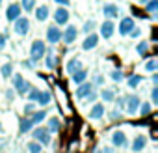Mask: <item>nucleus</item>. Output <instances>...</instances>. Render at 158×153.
Wrapping results in <instances>:
<instances>
[{
  "mask_svg": "<svg viewBox=\"0 0 158 153\" xmlns=\"http://www.w3.org/2000/svg\"><path fill=\"white\" fill-rule=\"evenodd\" d=\"M11 82H13V88L17 92V95H26V92L30 90V82L23 79V75L19 73H11Z\"/></svg>",
  "mask_w": 158,
  "mask_h": 153,
  "instance_id": "nucleus-1",
  "label": "nucleus"
},
{
  "mask_svg": "<svg viewBox=\"0 0 158 153\" xmlns=\"http://www.w3.org/2000/svg\"><path fill=\"white\" fill-rule=\"evenodd\" d=\"M45 52H47V45H45V41L35 39V41L32 43V47H30V58L37 62V60H41V58L45 56Z\"/></svg>",
  "mask_w": 158,
  "mask_h": 153,
  "instance_id": "nucleus-2",
  "label": "nucleus"
},
{
  "mask_svg": "<svg viewBox=\"0 0 158 153\" xmlns=\"http://www.w3.org/2000/svg\"><path fill=\"white\" fill-rule=\"evenodd\" d=\"M15 26H13V30H15V34L17 36H26L28 34V30H30V19H26V17H17L15 21Z\"/></svg>",
  "mask_w": 158,
  "mask_h": 153,
  "instance_id": "nucleus-3",
  "label": "nucleus"
},
{
  "mask_svg": "<svg viewBox=\"0 0 158 153\" xmlns=\"http://www.w3.org/2000/svg\"><path fill=\"white\" fill-rule=\"evenodd\" d=\"M34 129V127H32ZM34 140H37L41 146H48L50 144V131L47 127H37L34 129Z\"/></svg>",
  "mask_w": 158,
  "mask_h": 153,
  "instance_id": "nucleus-4",
  "label": "nucleus"
},
{
  "mask_svg": "<svg viewBox=\"0 0 158 153\" xmlns=\"http://www.w3.org/2000/svg\"><path fill=\"white\" fill-rule=\"evenodd\" d=\"M139 97L138 95H127L125 97V110L130 114V116H134L136 112H138V108H139Z\"/></svg>",
  "mask_w": 158,
  "mask_h": 153,
  "instance_id": "nucleus-5",
  "label": "nucleus"
},
{
  "mask_svg": "<svg viewBox=\"0 0 158 153\" xmlns=\"http://www.w3.org/2000/svg\"><path fill=\"white\" fill-rule=\"evenodd\" d=\"M69 10L65 8V6H61V8H58L56 11H54V21H56V24L58 26H61V24H67L69 23Z\"/></svg>",
  "mask_w": 158,
  "mask_h": 153,
  "instance_id": "nucleus-6",
  "label": "nucleus"
},
{
  "mask_svg": "<svg viewBox=\"0 0 158 153\" xmlns=\"http://www.w3.org/2000/svg\"><path fill=\"white\" fill-rule=\"evenodd\" d=\"M76 36H78V28L73 26V24H69V26L65 28V32H61V39H63L65 45H71V43L76 39Z\"/></svg>",
  "mask_w": 158,
  "mask_h": 153,
  "instance_id": "nucleus-7",
  "label": "nucleus"
},
{
  "mask_svg": "<svg viewBox=\"0 0 158 153\" xmlns=\"http://www.w3.org/2000/svg\"><path fill=\"white\" fill-rule=\"evenodd\" d=\"M47 39H48V43H58V41H61V30L58 28V24H50V26L47 28Z\"/></svg>",
  "mask_w": 158,
  "mask_h": 153,
  "instance_id": "nucleus-8",
  "label": "nucleus"
},
{
  "mask_svg": "<svg viewBox=\"0 0 158 153\" xmlns=\"http://www.w3.org/2000/svg\"><path fill=\"white\" fill-rule=\"evenodd\" d=\"M78 88H76V97L78 99H86V95L91 92V90H95V84H91V82H80V84H76Z\"/></svg>",
  "mask_w": 158,
  "mask_h": 153,
  "instance_id": "nucleus-9",
  "label": "nucleus"
},
{
  "mask_svg": "<svg viewBox=\"0 0 158 153\" xmlns=\"http://www.w3.org/2000/svg\"><path fill=\"white\" fill-rule=\"evenodd\" d=\"M97 45H99V36H97L95 32H89V34L86 36L84 43H82V49H84V50H93Z\"/></svg>",
  "mask_w": 158,
  "mask_h": 153,
  "instance_id": "nucleus-10",
  "label": "nucleus"
},
{
  "mask_svg": "<svg viewBox=\"0 0 158 153\" xmlns=\"http://www.w3.org/2000/svg\"><path fill=\"white\" fill-rule=\"evenodd\" d=\"M114 32H115V24H114V21L112 19H108V21H104L102 24H101V36L102 37H112L114 36Z\"/></svg>",
  "mask_w": 158,
  "mask_h": 153,
  "instance_id": "nucleus-11",
  "label": "nucleus"
},
{
  "mask_svg": "<svg viewBox=\"0 0 158 153\" xmlns=\"http://www.w3.org/2000/svg\"><path fill=\"white\" fill-rule=\"evenodd\" d=\"M110 140H112V144H114L115 147H125V146H127V134H125L123 131H114Z\"/></svg>",
  "mask_w": 158,
  "mask_h": 153,
  "instance_id": "nucleus-12",
  "label": "nucleus"
},
{
  "mask_svg": "<svg viewBox=\"0 0 158 153\" xmlns=\"http://www.w3.org/2000/svg\"><path fill=\"white\" fill-rule=\"evenodd\" d=\"M136 24H134V19L132 17H125L121 23H119V34L121 36H128V32L134 28Z\"/></svg>",
  "mask_w": 158,
  "mask_h": 153,
  "instance_id": "nucleus-13",
  "label": "nucleus"
},
{
  "mask_svg": "<svg viewBox=\"0 0 158 153\" xmlns=\"http://www.w3.org/2000/svg\"><path fill=\"white\" fill-rule=\"evenodd\" d=\"M21 11H23V8H21L19 4H11V6H8V10H6V19H8V21H15V19L21 15Z\"/></svg>",
  "mask_w": 158,
  "mask_h": 153,
  "instance_id": "nucleus-14",
  "label": "nucleus"
},
{
  "mask_svg": "<svg viewBox=\"0 0 158 153\" xmlns=\"http://www.w3.org/2000/svg\"><path fill=\"white\" fill-rule=\"evenodd\" d=\"M102 13H104L106 19H117V17H119V8H117L115 4H106V6L102 8Z\"/></svg>",
  "mask_w": 158,
  "mask_h": 153,
  "instance_id": "nucleus-15",
  "label": "nucleus"
},
{
  "mask_svg": "<svg viewBox=\"0 0 158 153\" xmlns=\"http://www.w3.org/2000/svg\"><path fill=\"white\" fill-rule=\"evenodd\" d=\"M104 105L102 103H97V105H93V108H91V112H89V118L91 120H101L102 116H104Z\"/></svg>",
  "mask_w": 158,
  "mask_h": 153,
  "instance_id": "nucleus-16",
  "label": "nucleus"
},
{
  "mask_svg": "<svg viewBox=\"0 0 158 153\" xmlns=\"http://www.w3.org/2000/svg\"><path fill=\"white\" fill-rule=\"evenodd\" d=\"M71 76H73V82L74 84H80V82H84L88 79V71L80 67V69H76L74 73H71Z\"/></svg>",
  "mask_w": 158,
  "mask_h": 153,
  "instance_id": "nucleus-17",
  "label": "nucleus"
},
{
  "mask_svg": "<svg viewBox=\"0 0 158 153\" xmlns=\"http://www.w3.org/2000/svg\"><path fill=\"white\" fill-rule=\"evenodd\" d=\"M45 54H47V52H45ZM45 65H47V69H54V67L58 65V60H56L52 49H48V54L45 56Z\"/></svg>",
  "mask_w": 158,
  "mask_h": 153,
  "instance_id": "nucleus-18",
  "label": "nucleus"
},
{
  "mask_svg": "<svg viewBox=\"0 0 158 153\" xmlns=\"http://www.w3.org/2000/svg\"><path fill=\"white\" fill-rule=\"evenodd\" d=\"M32 127H34V123H32V120H30V118H23V120L19 121V133H21V134L30 133V131H32Z\"/></svg>",
  "mask_w": 158,
  "mask_h": 153,
  "instance_id": "nucleus-19",
  "label": "nucleus"
},
{
  "mask_svg": "<svg viewBox=\"0 0 158 153\" xmlns=\"http://www.w3.org/2000/svg\"><path fill=\"white\" fill-rule=\"evenodd\" d=\"M82 67V62L80 60H78V58H71L69 62H67V65H65V71L71 75V73H74L76 69H80Z\"/></svg>",
  "mask_w": 158,
  "mask_h": 153,
  "instance_id": "nucleus-20",
  "label": "nucleus"
},
{
  "mask_svg": "<svg viewBox=\"0 0 158 153\" xmlns=\"http://www.w3.org/2000/svg\"><path fill=\"white\" fill-rule=\"evenodd\" d=\"M48 15H50L48 6H39V8L35 10V19H37V21H47Z\"/></svg>",
  "mask_w": 158,
  "mask_h": 153,
  "instance_id": "nucleus-21",
  "label": "nucleus"
},
{
  "mask_svg": "<svg viewBox=\"0 0 158 153\" xmlns=\"http://www.w3.org/2000/svg\"><path fill=\"white\" fill-rule=\"evenodd\" d=\"M45 118H47V110H34L32 116H30V120H32L34 125H39Z\"/></svg>",
  "mask_w": 158,
  "mask_h": 153,
  "instance_id": "nucleus-22",
  "label": "nucleus"
},
{
  "mask_svg": "<svg viewBox=\"0 0 158 153\" xmlns=\"http://www.w3.org/2000/svg\"><path fill=\"white\" fill-rule=\"evenodd\" d=\"M50 101H52V94L47 90V92H39V97H37V101H35V103H39L41 107H47Z\"/></svg>",
  "mask_w": 158,
  "mask_h": 153,
  "instance_id": "nucleus-23",
  "label": "nucleus"
},
{
  "mask_svg": "<svg viewBox=\"0 0 158 153\" xmlns=\"http://www.w3.org/2000/svg\"><path fill=\"white\" fill-rule=\"evenodd\" d=\"M145 144H147V138H145V136H136L134 142H132V151H141V149H145Z\"/></svg>",
  "mask_w": 158,
  "mask_h": 153,
  "instance_id": "nucleus-24",
  "label": "nucleus"
},
{
  "mask_svg": "<svg viewBox=\"0 0 158 153\" xmlns=\"http://www.w3.org/2000/svg\"><path fill=\"white\" fill-rule=\"evenodd\" d=\"M48 131H50V134L52 133H58L60 129H61V121H60V118H48V127H47Z\"/></svg>",
  "mask_w": 158,
  "mask_h": 153,
  "instance_id": "nucleus-25",
  "label": "nucleus"
},
{
  "mask_svg": "<svg viewBox=\"0 0 158 153\" xmlns=\"http://www.w3.org/2000/svg\"><path fill=\"white\" fill-rule=\"evenodd\" d=\"M101 97H102L104 103H114V99H115V92L110 90V88H104V90L101 92Z\"/></svg>",
  "mask_w": 158,
  "mask_h": 153,
  "instance_id": "nucleus-26",
  "label": "nucleus"
},
{
  "mask_svg": "<svg viewBox=\"0 0 158 153\" xmlns=\"http://www.w3.org/2000/svg\"><path fill=\"white\" fill-rule=\"evenodd\" d=\"M13 73V65L11 63H4L2 67H0V75H2V79H10Z\"/></svg>",
  "mask_w": 158,
  "mask_h": 153,
  "instance_id": "nucleus-27",
  "label": "nucleus"
},
{
  "mask_svg": "<svg viewBox=\"0 0 158 153\" xmlns=\"http://www.w3.org/2000/svg\"><path fill=\"white\" fill-rule=\"evenodd\" d=\"M145 4H147V6H145V10H147L149 13L156 15V10H158V0H147Z\"/></svg>",
  "mask_w": 158,
  "mask_h": 153,
  "instance_id": "nucleus-28",
  "label": "nucleus"
},
{
  "mask_svg": "<svg viewBox=\"0 0 158 153\" xmlns=\"http://www.w3.org/2000/svg\"><path fill=\"white\" fill-rule=\"evenodd\" d=\"M26 149L32 151V153H39V151H43V146H41L37 140H34V142H30V144L26 146Z\"/></svg>",
  "mask_w": 158,
  "mask_h": 153,
  "instance_id": "nucleus-29",
  "label": "nucleus"
},
{
  "mask_svg": "<svg viewBox=\"0 0 158 153\" xmlns=\"http://www.w3.org/2000/svg\"><path fill=\"white\" fill-rule=\"evenodd\" d=\"M39 92H41L39 88H34V86H30V90L26 92V94H28L26 97H28L30 101H37V97H39Z\"/></svg>",
  "mask_w": 158,
  "mask_h": 153,
  "instance_id": "nucleus-30",
  "label": "nucleus"
},
{
  "mask_svg": "<svg viewBox=\"0 0 158 153\" xmlns=\"http://www.w3.org/2000/svg\"><path fill=\"white\" fill-rule=\"evenodd\" d=\"M123 76H125V75H123V71H119V69H114V71L110 73V79H112L114 82H121Z\"/></svg>",
  "mask_w": 158,
  "mask_h": 153,
  "instance_id": "nucleus-31",
  "label": "nucleus"
},
{
  "mask_svg": "<svg viewBox=\"0 0 158 153\" xmlns=\"http://www.w3.org/2000/svg\"><path fill=\"white\" fill-rule=\"evenodd\" d=\"M34 6H35V0H23L21 2V8L24 11H34Z\"/></svg>",
  "mask_w": 158,
  "mask_h": 153,
  "instance_id": "nucleus-32",
  "label": "nucleus"
},
{
  "mask_svg": "<svg viewBox=\"0 0 158 153\" xmlns=\"http://www.w3.org/2000/svg\"><path fill=\"white\" fill-rule=\"evenodd\" d=\"M139 82H141V76H139V75H132L130 79H128V82H127V84H128L130 88H138V86H139Z\"/></svg>",
  "mask_w": 158,
  "mask_h": 153,
  "instance_id": "nucleus-33",
  "label": "nucleus"
},
{
  "mask_svg": "<svg viewBox=\"0 0 158 153\" xmlns=\"http://www.w3.org/2000/svg\"><path fill=\"white\" fill-rule=\"evenodd\" d=\"M143 67H145V71H149V73H154V71H156V58H151V60H147Z\"/></svg>",
  "mask_w": 158,
  "mask_h": 153,
  "instance_id": "nucleus-34",
  "label": "nucleus"
},
{
  "mask_svg": "<svg viewBox=\"0 0 158 153\" xmlns=\"http://www.w3.org/2000/svg\"><path fill=\"white\" fill-rule=\"evenodd\" d=\"M147 50H149V43L147 41H141V43H138V47H136V52L138 54H147Z\"/></svg>",
  "mask_w": 158,
  "mask_h": 153,
  "instance_id": "nucleus-35",
  "label": "nucleus"
},
{
  "mask_svg": "<svg viewBox=\"0 0 158 153\" xmlns=\"http://www.w3.org/2000/svg\"><path fill=\"white\" fill-rule=\"evenodd\" d=\"M139 114L141 116H149L151 114V103H139Z\"/></svg>",
  "mask_w": 158,
  "mask_h": 153,
  "instance_id": "nucleus-36",
  "label": "nucleus"
},
{
  "mask_svg": "<svg viewBox=\"0 0 158 153\" xmlns=\"http://www.w3.org/2000/svg\"><path fill=\"white\" fill-rule=\"evenodd\" d=\"M34 110H35V101H30V103L23 108V112H24L26 116H32V112H34Z\"/></svg>",
  "mask_w": 158,
  "mask_h": 153,
  "instance_id": "nucleus-37",
  "label": "nucleus"
},
{
  "mask_svg": "<svg viewBox=\"0 0 158 153\" xmlns=\"http://www.w3.org/2000/svg\"><path fill=\"white\" fill-rule=\"evenodd\" d=\"M6 45H8V36L6 34H0V52L6 49Z\"/></svg>",
  "mask_w": 158,
  "mask_h": 153,
  "instance_id": "nucleus-38",
  "label": "nucleus"
},
{
  "mask_svg": "<svg viewBox=\"0 0 158 153\" xmlns=\"http://www.w3.org/2000/svg\"><path fill=\"white\" fill-rule=\"evenodd\" d=\"M93 28H95V21H88V23L84 24V32H86V34L93 32Z\"/></svg>",
  "mask_w": 158,
  "mask_h": 153,
  "instance_id": "nucleus-39",
  "label": "nucleus"
},
{
  "mask_svg": "<svg viewBox=\"0 0 158 153\" xmlns=\"http://www.w3.org/2000/svg\"><path fill=\"white\" fill-rule=\"evenodd\" d=\"M151 99H152V105H156V103H158V88H156V84L152 86V92H151Z\"/></svg>",
  "mask_w": 158,
  "mask_h": 153,
  "instance_id": "nucleus-40",
  "label": "nucleus"
},
{
  "mask_svg": "<svg viewBox=\"0 0 158 153\" xmlns=\"http://www.w3.org/2000/svg\"><path fill=\"white\" fill-rule=\"evenodd\" d=\"M114 101H115V105H117V108H115V110H121V108H125V99H123V97H115Z\"/></svg>",
  "mask_w": 158,
  "mask_h": 153,
  "instance_id": "nucleus-41",
  "label": "nucleus"
},
{
  "mask_svg": "<svg viewBox=\"0 0 158 153\" xmlns=\"http://www.w3.org/2000/svg\"><path fill=\"white\" fill-rule=\"evenodd\" d=\"M128 34H130V37H139V36H141V30H139V28H136V26H134V28H132V30H130V32H128Z\"/></svg>",
  "mask_w": 158,
  "mask_h": 153,
  "instance_id": "nucleus-42",
  "label": "nucleus"
},
{
  "mask_svg": "<svg viewBox=\"0 0 158 153\" xmlns=\"http://www.w3.org/2000/svg\"><path fill=\"white\" fill-rule=\"evenodd\" d=\"M35 63H37V62H35V60H32V58H30V60H24V62H23V65H24V67H28V69H32V67H34Z\"/></svg>",
  "mask_w": 158,
  "mask_h": 153,
  "instance_id": "nucleus-43",
  "label": "nucleus"
},
{
  "mask_svg": "<svg viewBox=\"0 0 158 153\" xmlns=\"http://www.w3.org/2000/svg\"><path fill=\"white\" fill-rule=\"evenodd\" d=\"M13 97H15V90H8L6 92V99L8 101H13Z\"/></svg>",
  "mask_w": 158,
  "mask_h": 153,
  "instance_id": "nucleus-44",
  "label": "nucleus"
},
{
  "mask_svg": "<svg viewBox=\"0 0 158 153\" xmlns=\"http://www.w3.org/2000/svg\"><path fill=\"white\" fill-rule=\"evenodd\" d=\"M102 82H104V79H102L101 75H97V76H95V84H97V86H101Z\"/></svg>",
  "mask_w": 158,
  "mask_h": 153,
  "instance_id": "nucleus-45",
  "label": "nucleus"
},
{
  "mask_svg": "<svg viewBox=\"0 0 158 153\" xmlns=\"http://www.w3.org/2000/svg\"><path fill=\"white\" fill-rule=\"evenodd\" d=\"M56 2H58V4H61V6H69L71 0H56Z\"/></svg>",
  "mask_w": 158,
  "mask_h": 153,
  "instance_id": "nucleus-46",
  "label": "nucleus"
},
{
  "mask_svg": "<svg viewBox=\"0 0 158 153\" xmlns=\"http://www.w3.org/2000/svg\"><path fill=\"white\" fill-rule=\"evenodd\" d=\"M152 82H154V84H156V82H158V75H156V71H154V73H152Z\"/></svg>",
  "mask_w": 158,
  "mask_h": 153,
  "instance_id": "nucleus-47",
  "label": "nucleus"
},
{
  "mask_svg": "<svg viewBox=\"0 0 158 153\" xmlns=\"http://www.w3.org/2000/svg\"><path fill=\"white\" fill-rule=\"evenodd\" d=\"M110 118H112V120H115V118H119V112H112V114H110Z\"/></svg>",
  "mask_w": 158,
  "mask_h": 153,
  "instance_id": "nucleus-48",
  "label": "nucleus"
},
{
  "mask_svg": "<svg viewBox=\"0 0 158 153\" xmlns=\"http://www.w3.org/2000/svg\"><path fill=\"white\" fill-rule=\"evenodd\" d=\"M138 2H139V4H145V2H147V0H138Z\"/></svg>",
  "mask_w": 158,
  "mask_h": 153,
  "instance_id": "nucleus-49",
  "label": "nucleus"
},
{
  "mask_svg": "<svg viewBox=\"0 0 158 153\" xmlns=\"http://www.w3.org/2000/svg\"><path fill=\"white\" fill-rule=\"evenodd\" d=\"M0 4H2V0H0Z\"/></svg>",
  "mask_w": 158,
  "mask_h": 153,
  "instance_id": "nucleus-50",
  "label": "nucleus"
}]
</instances>
